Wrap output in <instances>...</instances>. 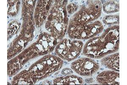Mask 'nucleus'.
<instances>
[{"label":"nucleus","mask_w":127,"mask_h":85,"mask_svg":"<svg viewBox=\"0 0 127 85\" xmlns=\"http://www.w3.org/2000/svg\"><path fill=\"white\" fill-rule=\"evenodd\" d=\"M63 65V61L61 58L54 55H45L28 69L17 74L13 78L12 84H34L61 69Z\"/></svg>","instance_id":"nucleus-1"},{"label":"nucleus","mask_w":127,"mask_h":85,"mask_svg":"<svg viewBox=\"0 0 127 85\" xmlns=\"http://www.w3.org/2000/svg\"><path fill=\"white\" fill-rule=\"evenodd\" d=\"M78 7L74 3H69L67 6H66V10L67 14L69 15H71L73 13L77 11V10L78 9Z\"/></svg>","instance_id":"nucleus-17"},{"label":"nucleus","mask_w":127,"mask_h":85,"mask_svg":"<svg viewBox=\"0 0 127 85\" xmlns=\"http://www.w3.org/2000/svg\"><path fill=\"white\" fill-rule=\"evenodd\" d=\"M84 43L81 40L64 38L60 40L55 48L56 54L61 59L68 61H73L82 51Z\"/></svg>","instance_id":"nucleus-7"},{"label":"nucleus","mask_w":127,"mask_h":85,"mask_svg":"<svg viewBox=\"0 0 127 85\" xmlns=\"http://www.w3.org/2000/svg\"><path fill=\"white\" fill-rule=\"evenodd\" d=\"M20 0L8 1V14L9 16L14 17L17 14L20 9Z\"/></svg>","instance_id":"nucleus-15"},{"label":"nucleus","mask_w":127,"mask_h":85,"mask_svg":"<svg viewBox=\"0 0 127 85\" xmlns=\"http://www.w3.org/2000/svg\"><path fill=\"white\" fill-rule=\"evenodd\" d=\"M100 66L91 58H82L72 62L71 68L76 73L82 76H90L98 71Z\"/></svg>","instance_id":"nucleus-9"},{"label":"nucleus","mask_w":127,"mask_h":85,"mask_svg":"<svg viewBox=\"0 0 127 85\" xmlns=\"http://www.w3.org/2000/svg\"><path fill=\"white\" fill-rule=\"evenodd\" d=\"M120 55L119 53L107 55L101 59V63L105 68L113 71H120Z\"/></svg>","instance_id":"nucleus-12"},{"label":"nucleus","mask_w":127,"mask_h":85,"mask_svg":"<svg viewBox=\"0 0 127 85\" xmlns=\"http://www.w3.org/2000/svg\"><path fill=\"white\" fill-rule=\"evenodd\" d=\"M102 5L99 0H88L80 7L69 20L76 22H90L97 20L101 14Z\"/></svg>","instance_id":"nucleus-8"},{"label":"nucleus","mask_w":127,"mask_h":85,"mask_svg":"<svg viewBox=\"0 0 127 85\" xmlns=\"http://www.w3.org/2000/svg\"><path fill=\"white\" fill-rule=\"evenodd\" d=\"M103 30L104 26L99 20L76 22L69 20L67 32L70 38L80 40L94 38Z\"/></svg>","instance_id":"nucleus-6"},{"label":"nucleus","mask_w":127,"mask_h":85,"mask_svg":"<svg viewBox=\"0 0 127 85\" xmlns=\"http://www.w3.org/2000/svg\"><path fill=\"white\" fill-rule=\"evenodd\" d=\"M54 0H38L35 7L33 17L35 26L39 27L45 23Z\"/></svg>","instance_id":"nucleus-10"},{"label":"nucleus","mask_w":127,"mask_h":85,"mask_svg":"<svg viewBox=\"0 0 127 85\" xmlns=\"http://www.w3.org/2000/svg\"><path fill=\"white\" fill-rule=\"evenodd\" d=\"M119 0L107 1L103 5V10L107 14L116 13L119 11Z\"/></svg>","instance_id":"nucleus-14"},{"label":"nucleus","mask_w":127,"mask_h":85,"mask_svg":"<svg viewBox=\"0 0 127 85\" xmlns=\"http://www.w3.org/2000/svg\"><path fill=\"white\" fill-rule=\"evenodd\" d=\"M103 23L108 25H114L119 24V14L106 15L103 19Z\"/></svg>","instance_id":"nucleus-16"},{"label":"nucleus","mask_w":127,"mask_h":85,"mask_svg":"<svg viewBox=\"0 0 127 85\" xmlns=\"http://www.w3.org/2000/svg\"><path fill=\"white\" fill-rule=\"evenodd\" d=\"M23 24L19 35L11 43L8 50V59L14 58L22 52L34 37L33 14L36 0H22Z\"/></svg>","instance_id":"nucleus-3"},{"label":"nucleus","mask_w":127,"mask_h":85,"mask_svg":"<svg viewBox=\"0 0 127 85\" xmlns=\"http://www.w3.org/2000/svg\"><path fill=\"white\" fill-rule=\"evenodd\" d=\"M84 83L82 78L76 75H69L59 77L53 81L54 85H76Z\"/></svg>","instance_id":"nucleus-13"},{"label":"nucleus","mask_w":127,"mask_h":85,"mask_svg":"<svg viewBox=\"0 0 127 85\" xmlns=\"http://www.w3.org/2000/svg\"><path fill=\"white\" fill-rule=\"evenodd\" d=\"M119 49V26L106 29L99 36L90 39L84 45L83 53L92 59L102 58L117 52Z\"/></svg>","instance_id":"nucleus-2"},{"label":"nucleus","mask_w":127,"mask_h":85,"mask_svg":"<svg viewBox=\"0 0 127 85\" xmlns=\"http://www.w3.org/2000/svg\"><path fill=\"white\" fill-rule=\"evenodd\" d=\"M60 41L50 33L42 32L36 42L9 61L10 68L15 72H18L28 61L52 52Z\"/></svg>","instance_id":"nucleus-4"},{"label":"nucleus","mask_w":127,"mask_h":85,"mask_svg":"<svg viewBox=\"0 0 127 85\" xmlns=\"http://www.w3.org/2000/svg\"><path fill=\"white\" fill-rule=\"evenodd\" d=\"M72 73L73 72L72 70L69 69H63L62 72V73L64 75H67L72 74Z\"/></svg>","instance_id":"nucleus-18"},{"label":"nucleus","mask_w":127,"mask_h":85,"mask_svg":"<svg viewBox=\"0 0 127 85\" xmlns=\"http://www.w3.org/2000/svg\"><path fill=\"white\" fill-rule=\"evenodd\" d=\"M97 82L102 85H119L120 74L114 71H105L97 76Z\"/></svg>","instance_id":"nucleus-11"},{"label":"nucleus","mask_w":127,"mask_h":85,"mask_svg":"<svg viewBox=\"0 0 127 85\" xmlns=\"http://www.w3.org/2000/svg\"><path fill=\"white\" fill-rule=\"evenodd\" d=\"M45 23V28L56 39L60 41L66 34L69 20L66 10L67 0H54Z\"/></svg>","instance_id":"nucleus-5"}]
</instances>
